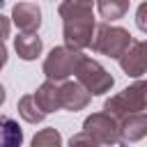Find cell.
Returning a JSON list of instances; mask_svg holds the SVG:
<instances>
[{
	"mask_svg": "<svg viewBox=\"0 0 147 147\" xmlns=\"http://www.w3.org/2000/svg\"><path fill=\"white\" fill-rule=\"evenodd\" d=\"M76 83L90 94V96H99V94H106L110 92V87L115 85V78L92 57L83 55L76 64Z\"/></svg>",
	"mask_w": 147,
	"mask_h": 147,
	"instance_id": "4",
	"label": "cell"
},
{
	"mask_svg": "<svg viewBox=\"0 0 147 147\" xmlns=\"http://www.w3.org/2000/svg\"><path fill=\"white\" fill-rule=\"evenodd\" d=\"M14 48H16V53H18L21 60L30 62V60H37V57L41 55L44 41H41V37H37V34H23V32H21L18 37H14Z\"/></svg>",
	"mask_w": 147,
	"mask_h": 147,
	"instance_id": "12",
	"label": "cell"
},
{
	"mask_svg": "<svg viewBox=\"0 0 147 147\" xmlns=\"http://www.w3.org/2000/svg\"><path fill=\"white\" fill-rule=\"evenodd\" d=\"M83 133H87L101 147L117 145V119H113L106 113H92L83 122Z\"/></svg>",
	"mask_w": 147,
	"mask_h": 147,
	"instance_id": "6",
	"label": "cell"
},
{
	"mask_svg": "<svg viewBox=\"0 0 147 147\" xmlns=\"http://www.w3.org/2000/svg\"><path fill=\"white\" fill-rule=\"evenodd\" d=\"M32 99H34V103L39 106V110H41L44 115L60 110V90H57V83L44 80V83L37 87V92L32 94Z\"/></svg>",
	"mask_w": 147,
	"mask_h": 147,
	"instance_id": "11",
	"label": "cell"
},
{
	"mask_svg": "<svg viewBox=\"0 0 147 147\" xmlns=\"http://www.w3.org/2000/svg\"><path fill=\"white\" fill-rule=\"evenodd\" d=\"M7 64V46H5V41H0V69Z\"/></svg>",
	"mask_w": 147,
	"mask_h": 147,
	"instance_id": "20",
	"label": "cell"
},
{
	"mask_svg": "<svg viewBox=\"0 0 147 147\" xmlns=\"http://www.w3.org/2000/svg\"><path fill=\"white\" fill-rule=\"evenodd\" d=\"M96 9L101 14V18H106V23L122 18L129 11V0H99Z\"/></svg>",
	"mask_w": 147,
	"mask_h": 147,
	"instance_id": "14",
	"label": "cell"
},
{
	"mask_svg": "<svg viewBox=\"0 0 147 147\" xmlns=\"http://www.w3.org/2000/svg\"><path fill=\"white\" fill-rule=\"evenodd\" d=\"M11 21L23 34H37L41 25V9L34 2H18L11 7Z\"/></svg>",
	"mask_w": 147,
	"mask_h": 147,
	"instance_id": "8",
	"label": "cell"
},
{
	"mask_svg": "<svg viewBox=\"0 0 147 147\" xmlns=\"http://www.w3.org/2000/svg\"><path fill=\"white\" fill-rule=\"evenodd\" d=\"M145 136H147V115L145 113L117 119V145L119 147H129V145L142 140Z\"/></svg>",
	"mask_w": 147,
	"mask_h": 147,
	"instance_id": "7",
	"label": "cell"
},
{
	"mask_svg": "<svg viewBox=\"0 0 147 147\" xmlns=\"http://www.w3.org/2000/svg\"><path fill=\"white\" fill-rule=\"evenodd\" d=\"M80 57H83V53H78V51H71L67 46H55L46 55V60H44L46 80H51V83H64L76 71V64H78Z\"/></svg>",
	"mask_w": 147,
	"mask_h": 147,
	"instance_id": "5",
	"label": "cell"
},
{
	"mask_svg": "<svg viewBox=\"0 0 147 147\" xmlns=\"http://www.w3.org/2000/svg\"><path fill=\"white\" fill-rule=\"evenodd\" d=\"M69 147H101L99 142H94L87 133H74L71 138H69Z\"/></svg>",
	"mask_w": 147,
	"mask_h": 147,
	"instance_id": "17",
	"label": "cell"
},
{
	"mask_svg": "<svg viewBox=\"0 0 147 147\" xmlns=\"http://www.w3.org/2000/svg\"><path fill=\"white\" fill-rule=\"evenodd\" d=\"M136 23L142 32H147V2H142L138 7V14H136Z\"/></svg>",
	"mask_w": 147,
	"mask_h": 147,
	"instance_id": "18",
	"label": "cell"
},
{
	"mask_svg": "<svg viewBox=\"0 0 147 147\" xmlns=\"http://www.w3.org/2000/svg\"><path fill=\"white\" fill-rule=\"evenodd\" d=\"M18 115H21L28 124H39V122H44V117H46V115L39 110V106L34 103L32 94H25V96L18 99Z\"/></svg>",
	"mask_w": 147,
	"mask_h": 147,
	"instance_id": "15",
	"label": "cell"
},
{
	"mask_svg": "<svg viewBox=\"0 0 147 147\" xmlns=\"http://www.w3.org/2000/svg\"><path fill=\"white\" fill-rule=\"evenodd\" d=\"M145 106H147V85L140 78L133 85H129L126 90H122V92L113 94L110 99H106L103 113L110 115L113 119H122V117H129V115L145 113Z\"/></svg>",
	"mask_w": 147,
	"mask_h": 147,
	"instance_id": "2",
	"label": "cell"
},
{
	"mask_svg": "<svg viewBox=\"0 0 147 147\" xmlns=\"http://www.w3.org/2000/svg\"><path fill=\"white\" fill-rule=\"evenodd\" d=\"M57 14L62 18V37L64 46L71 51H83L92 46L94 37V5L92 2H80V0H67L60 2Z\"/></svg>",
	"mask_w": 147,
	"mask_h": 147,
	"instance_id": "1",
	"label": "cell"
},
{
	"mask_svg": "<svg viewBox=\"0 0 147 147\" xmlns=\"http://www.w3.org/2000/svg\"><path fill=\"white\" fill-rule=\"evenodd\" d=\"M57 90H60V108L71 110V113L87 108V103H90V99H92V96H90L78 83H74V80H64V83H60Z\"/></svg>",
	"mask_w": 147,
	"mask_h": 147,
	"instance_id": "10",
	"label": "cell"
},
{
	"mask_svg": "<svg viewBox=\"0 0 147 147\" xmlns=\"http://www.w3.org/2000/svg\"><path fill=\"white\" fill-rule=\"evenodd\" d=\"M5 99H7V92H5V87H2V85H0V106H2V103H5Z\"/></svg>",
	"mask_w": 147,
	"mask_h": 147,
	"instance_id": "21",
	"label": "cell"
},
{
	"mask_svg": "<svg viewBox=\"0 0 147 147\" xmlns=\"http://www.w3.org/2000/svg\"><path fill=\"white\" fill-rule=\"evenodd\" d=\"M9 30H11V21L0 14V41H5V37H9Z\"/></svg>",
	"mask_w": 147,
	"mask_h": 147,
	"instance_id": "19",
	"label": "cell"
},
{
	"mask_svg": "<svg viewBox=\"0 0 147 147\" xmlns=\"http://www.w3.org/2000/svg\"><path fill=\"white\" fill-rule=\"evenodd\" d=\"M133 44V37L126 28L119 25H110V23H99L94 28V37H92V48L106 57L119 60L129 46Z\"/></svg>",
	"mask_w": 147,
	"mask_h": 147,
	"instance_id": "3",
	"label": "cell"
},
{
	"mask_svg": "<svg viewBox=\"0 0 147 147\" xmlns=\"http://www.w3.org/2000/svg\"><path fill=\"white\" fill-rule=\"evenodd\" d=\"M119 67L126 76L133 78H142V74L147 71V44L145 41H133L129 46V51L119 57Z\"/></svg>",
	"mask_w": 147,
	"mask_h": 147,
	"instance_id": "9",
	"label": "cell"
},
{
	"mask_svg": "<svg viewBox=\"0 0 147 147\" xmlns=\"http://www.w3.org/2000/svg\"><path fill=\"white\" fill-rule=\"evenodd\" d=\"M23 145V129L9 115H0V147H21Z\"/></svg>",
	"mask_w": 147,
	"mask_h": 147,
	"instance_id": "13",
	"label": "cell"
},
{
	"mask_svg": "<svg viewBox=\"0 0 147 147\" xmlns=\"http://www.w3.org/2000/svg\"><path fill=\"white\" fill-rule=\"evenodd\" d=\"M30 147H62V136L57 129L48 126V129H41L32 136V142Z\"/></svg>",
	"mask_w": 147,
	"mask_h": 147,
	"instance_id": "16",
	"label": "cell"
}]
</instances>
